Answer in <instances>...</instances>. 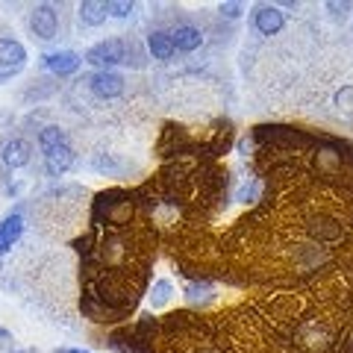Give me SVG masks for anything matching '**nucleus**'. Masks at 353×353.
Returning <instances> with one entry per match:
<instances>
[{
	"mask_svg": "<svg viewBox=\"0 0 353 353\" xmlns=\"http://www.w3.org/2000/svg\"><path fill=\"white\" fill-rule=\"evenodd\" d=\"M85 62L101 65L103 71L109 68V65L130 62V59H127V44H124V41H118V39L101 41V44H94V48H88V53H85Z\"/></svg>",
	"mask_w": 353,
	"mask_h": 353,
	"instance_id": "f257e3e1",
	"label": "nucleus"
},
{
	"mask_svg": "<svg viewBox=\"0 0 353 353\" xmlns=\"http://www.w3.org/2000/svg\"><path fill=\"white\" fill-rule=\"evenodd\" d=\"M30 24H32V32H36L39 39H53L57 36V30H59V15H57V9H53L50 3H39L36 9H32V15H30Z\"/></svg>",
	"mask_w": 353,
	"mask_h": 353,
	"instance_id": "f03ea898",
	"label": "nucleus"
},
{
	"mask_svg": "<svg viewBox=\"0 0 353 353\" xmlns=\"http://www.w3.org/2000/svg\"><path fill=\"white\" fill-rule=\"evenodd\" d=\"M88 83H92V92L97 97H118L124 92V77L115 74V71H97Z\"/></svg>",
	"mask_w": 353,
	"mask_h": 353,
	"instance_id": "7ed1b4c3",
	"label": "nucleus"
},
{
	"mask_svg": "<svg viewBox=\"0 0 353 353\" xmlns=\"http://www.w3.org/2000/svg\"><path fill=\"white\" fill-rule=\"evenodd\" d=\"M27 59V50L24 44L15 41V39H0V68L6 71H18Z\"/></svg>",
	"mask_w": 353,
	"mask_h": 353,
	"instance_id": "20e7f679",
	"label": "nucleus"
},
{
	"mask_svg": "<svg viewBox=\"0 0 353 353\" xmlns=\"http://www.w3.org/2000/svg\"><path fill=\"white\" fill-rule=\"evenodd\" d=\"M44 165H48V174L50 176H59V174H65L74 165V150L68 145H59V148L44 150Z\"/></svg>",
	"mask_w": 353,
	"mask_h": 353,
	"instance_id": "39448f33",
	"label": "nucleus"
},
{
	"mask_svg": "<svg viewBox=\"0 0 353 353\" xmlns=\"http://www.w3.org/2000/svg\"><path fill=\"white\" fill-rule=\"evenodd\" d=\"M253 24L262 36H274V32L283 30V12L277 6H259L256 15H253Z\"/></svg>",
	"mask_w": 353,
	"mask_h": 353,
	"instance_id": "423d86ee",
	"label": "nucleus"
},
{
	"mask_svg": "<svg viewBox=\"0 0 353 353\" xmlns=\"http://www.w3.org/2000/svg\"><path fill=\"white\" fill-rule=\"evenodd\" d=\"M21 233H24V218L21 215H9V218L0 221V253H6L12 248L21 239Z\"/></svg>",
	"mask_w": 353,
	"mask_h": 353,
	"instance_id": "0eeeda50",
	"label": "nucleus"
},
{
	"mask_svg": "<svg viewBox=\"0 0 353 353\" xmlns=\"http://www.w3.org/2000/svg\"><path fill=\"white\" fill-rule=\"evenodd\" d=\"M44 65H48L53 74L65 77V74H74L77 68H80V57L71 53V50H59V53H50V57H44Z\"/></svg>",
	"mask_w": 353,
	"mask_h": 353,
	"instance_id": "6e6552de",
	"label": "nucleus"
},
{
	"mask_svg": "<svg viewBox=\"0 0 353 353\" xmlns=\"http://www.w3.org/2000/svg\"><path fill=\"white\" fill-rule=\"evenodd\" d=\"M3 162L9 168H24L30 162V145L24 139H9L3 145Z\"/></svg>",
	"mask_w": 353,
	"mask_h": 353,
	"instance_id": "1a4fd4ad",
	"label": "nucleus"
},
{
	"mask_svg": "<svg viewBox=\"0 0 353 353\" xmlns=\"http://www.w3.org/2000/svg\"><path fill=\"white\" fill-rule=\"evenodd\" d=\"M109 15V3H101V0H83L80 3V21L85 27H101Z\"/></svg>",
	"mask_w": 353,
	"mask_h": 353,
	"instance_id": "9d476101",
	"label": "nucleus"
},
{
	"mask_svg": "<svg viewBox=\"0 0 353 353\" xmlns=\"http://www.w3.org/2000/svg\"><path fill=\"white\" fill-rule=\"evenodd\" d=\"M171 39H174V48L176 50H185V53H192V50H197L201 48V41H203V36H201V30L197 27H176L174 32H171Z\"/></svg>",
	"mask_w": 353,
	"mask_h": 353,
	"instance_id": "9b49d317",
	"label": "nucleus"
},
{
	"mask_svg": "<svg viewBox=\"0 0 353 353\" xmlns=\"http://www.w3.org/2000/svg\"><path fill=\"white\" fill-rule=\"evenodd\" d=\"M148 48H150V53H153V59H171L174 53H176L171 32H162V30L150 32V36H148Z\"/></svg>",
	"mask_w": 353,
	"mask_h": 353,
	"instance_id": "f8f14e48",
	"label": "nucleus"
},
{
	"mask_svg": "<svg viewBox=\"0 0 353 353\" xmlns=\"http://www.w3.org/2000/svg\"><path fill=\"white\" fill-rule=\"evenodd\" d=\"M39 145H41V150H50V148L68 145V141H65V132H62L59 127H44V130L39 132Z\"/></svg>",
	"mask_w": 353,
	"mask_h": 353,
	"instance_id": "ddd939ff",
	"label": "nucleus"
},
{
	"mask_svg": "<svg viewBox=\"0 0 353 353\" xmlns=\"http://www.w3.org/2000/svg\"><path fill=\"white\" fill-rule=\"evenodd\" d=\"M132 12V3H124V0H112L109 3V15H115V18H127Z\"/></svg>",
	"mask_w": 353,
	"mask_h": 353,
	"instance_id": "4468645a",
	"label": "nucleus"
},
{
	"mask_svg": "<svg viewBox=\"0 0 353 353\" xmlns=\"http://www.w3.org/2000/svg\"><path fill=\"white\" fill-rule=\"evenodd\" d=\"M336 101H339V106H345V112H353V88H341Z\"/></svg>",
	"mask_w": 353,
	"mask_h": 353,
	"instance_id": "2eb2a0df",
	"label": "nucleus"
},
{
	"mask_svg": "<svg viewBox=\"0 0 353 353\" xmlns=\"http://www.w3.org/2000/svg\"><path fill=\"white\" fill-rule=\"evenodd\" d=\"M168 292H171V285L168 283H157V297H153V303H162V301H168Z\"/></svg>",
	"mask_w": 353,
	"mask_h": 353,
	"instance_id": "dca6fc26",
	"label": "nucleus"
},
{
	"mask_svg": "<svg viewBox=\"0 0 353 353\" xmlns=\"http://www.w3.org/2000/svg\"><path fill=\"white\" fill-rule=\"evenodd\" d=\"M221 15L239 18V15H241V6H239V3H221Z\"/></svg>",
	"mask_w": 353,
	"mask_h": 353,
	"instance_id": "f3484780",
	"label": "nucleus"
},
{
	"mask_svg": "<svg viewBox=\"0 0 353 353\" xmlns=\"http://www.w3.org/2000/svg\"><path fill=\"white\" fill-rule=\"evenodd\" d=\"M6 336H9V333H6V330H3V327H0V339H6Z\"/></svg>",
	"mask_w": 353,
	"mask_h": 353,
	"instance_id": "a211bd4d",
	"label": "nucleus"
},
{
	"mask_svg": "<svg viewBox=\"0 0 353 353\" xmlns=\"http://www.w3.org/2000/svg\"><path fill=\"white\" fill-rule=\"evenodd\" d=\"M68 353H85V350H68Z\"/></svg>",
	"mask_w": 353,
	"mask_h": 353,
	"instance_id": "6ab92c4d",
	"label": "nucleus"
}]
</instances>
